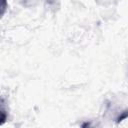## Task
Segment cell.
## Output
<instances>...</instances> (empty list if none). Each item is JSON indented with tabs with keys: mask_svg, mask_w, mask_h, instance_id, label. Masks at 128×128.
Here are the masks:
<instances>
[{
	"mask_svg": "<svg viewBox=\"0 0 128 128\" xmlns=\"http://www.w3.org/2000/svg\"><path fill=\"white\" fill-rule=\"evenodd\" d=\"M126 118H128V110H125V111H123L118 117H117V119H116V122L117 123H120L121 121H123L124 119H126Z\"/></svg>",
	"mask_w": 128,
	"mask_h": 128,
	"instance_id": "2",
	"label": "cell"
},
{
	"mask_svg": "<svg viewBox=\"0 0 128 128\" xmlns=\"http://www.w3.org/2000/svg\"><path fill=\"white\" fill-rule=\"evenodd\" d=\"M7 119V114H6V111L4 109V103H3V99L1 101V122H0V125H3L5 123Z\"/></svg>",
	"mask_w": 128,
	"mask_h": 128,
	"instance_id": "1",
	"label": "cell"
},
{
	"mask_svg": "<svg viewBox=\"0 0 128 128\" xmlns=\"http://www.w3.org/2000/svg\"><path fill=\"white\" fill-rule=\"evenodd\" d=\"M90 124L89 123H84V124H82V127H86V126H89Z\"/></svg>",
	"mask_w": 128,
	"mask_h": 128,
	"instance_id": "4",
	"label": "cell"
},
{
	"mask_svg": "<svg viewBox=\"0 0 128 128\" xmlns=\"http://www.w3.org/2000/svg\"><path fill=\"white\" fill-rule=\"evenodd\" d=\"M5 9H6V0H2V6H1V14L3 15L4 12H5Z\"/></svg>",
	"mask_w": 128,
	"mask_h": 128,
	"instance_id": "3",
	"label": "cell"
}]
</instances>
